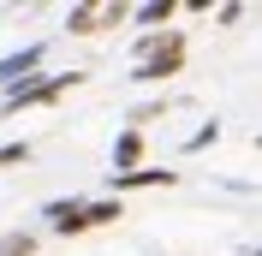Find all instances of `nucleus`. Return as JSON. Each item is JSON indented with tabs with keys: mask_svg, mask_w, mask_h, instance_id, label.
I'll use <instances>...</instances> for the list:
<instances>
[{
	"mask_svg": "<svg viewBox=\"0 0 262 256\" xmlns=\"http://www.w3.org/2000/svg\"><path fill=\"white\" fill-rule=\"evenodd\" d=\"M179 60H185L179 36H155V42L143 48V72H137V78H167V72H179Z\"/></svg>",
	"mask_w": 262,
	"mask_h": 256,
	"instance_id": "nucleus-1",
	"label": "nucleus"
},
{
	"mask_svg": "<svg viewBox=\"0 0 262 256\" xmlns=\"http://www.w3.org/2000/svg\"><path fill=\"white\" fill-rule=\"evenodd\" d=\"M137 149H143V143H137V131H125V137H119V149H114V161H119V167H131V161H137Z\"/></svg>",
	"mask_w": 262,
	"mask_h": 256,
	"instance_id": "nucleus-2",
	"label": "nucleus"
}]
</instances>
